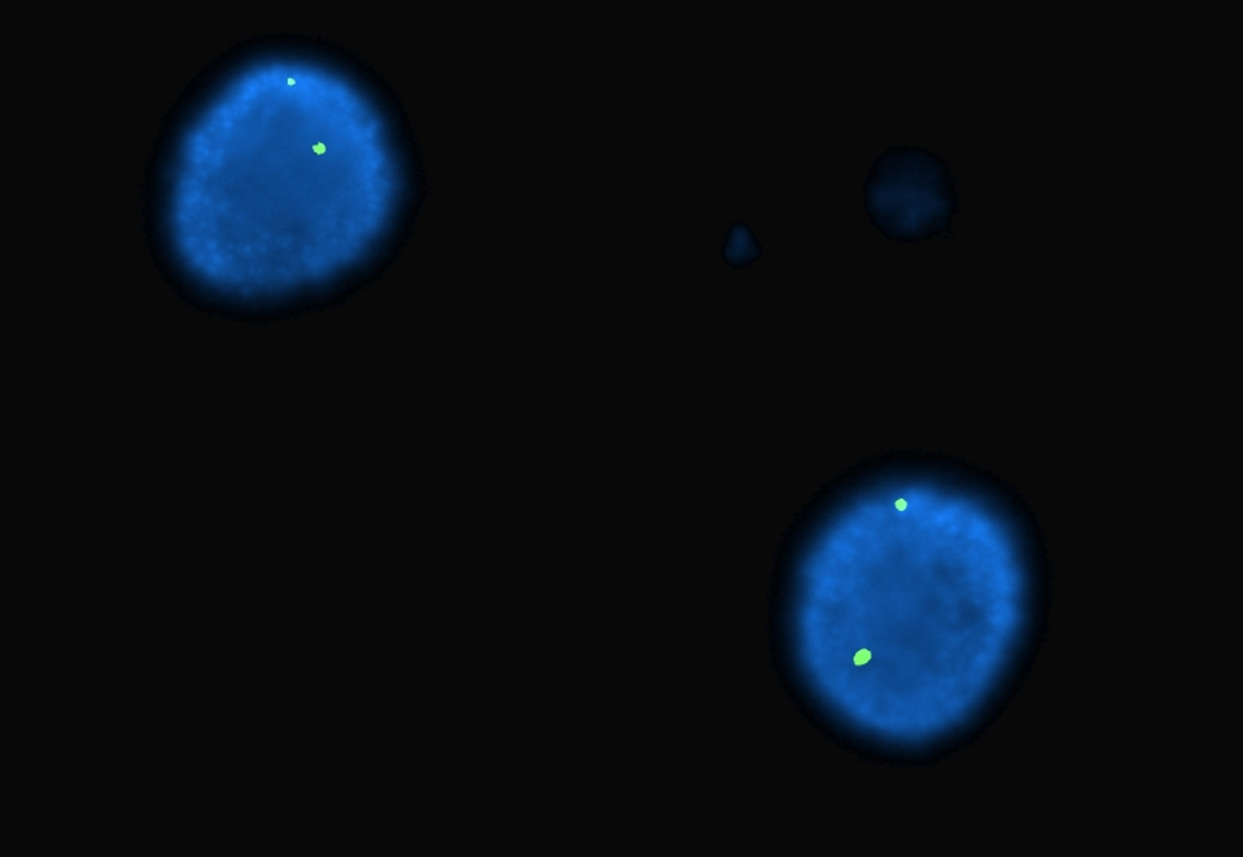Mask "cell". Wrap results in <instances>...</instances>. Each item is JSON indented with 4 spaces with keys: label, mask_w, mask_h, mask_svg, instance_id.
<instances>
[{
    "label": "cell",
    "mask_w": 1243,
    "mask_h": 857,
    "mask_svg": "<svg viewBox=\"0 0 1243 857\" xmlns=\"http://www.w3.org/2000/svg\"><path fill=\"white\" fill-rule=\"evenodd\" d=\"M959 179L947 159L927 147L891 145L869 166L864 208L885 240L919 244L953 237L961 211Z\"/></svg>",
    "instance_id": "cell-1"
},
{
    "label": "cell",
    "mask_w": 1243,
    "mask_h": 857,
    "mask_svg": "<svg viewBox=\"0 0 1243 857\" xmlns=\"http://www.w3.org/2000/svg\"><path fill=\"white\" fill-rule=\"evenodd\" d=\"M763 256V244L757 240L752 227L742 221L731 223L723 241V262L734 270H745L753 264L759 262Z\"/></svg>",
    "instance_id": "cell-2"
},
{
    "label": "cell",
    "mask_w": 1243,
    "mask_h": 857,
    "mask_svg": "<svg viewBox=\"0 0 1243 857\" xmlns=\"http://www.w3.org/2000/svg\"><path fill=\"white\" fill-rule=\"evenodd\" d=\"M869 659H872V653H869L868 650H861L854 656V663L858 666L865 665V663L869 662Z\"/></svg>",
    "instance_id": "cell-3"
}]
</instances>
